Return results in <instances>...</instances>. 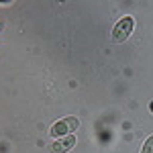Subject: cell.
Segmentation results:
<instances>
[{
	"label": "cell",
	"mask_w": 153,
	"mask_h": 153,
	"mask_svg": "<svg viewBox=\"0 0 153 153\" xmlns=\"http://www.w3.org/2000/svg\"><path fill=\"white\" fill-rule=\"evenodd\" d=\"M78 125H80L78 117H63L61 120H57V123L51 127L49 133H51L53 137L61 139V137H65V135H74V131L78 129Z\"/></svg>",
	"instance_id": "1"
},
{
	"label": "cell",
	"mask_w": 153,
	"mask_h": 153,
	"mask_svg": "<svg viewBox=\"0 0 153 153\" xmlns=\"http://www.w3.org/2000/svg\"><path fill=\"white\" fill-rule=\"evenodd\" d=\"M133 27H135V19H133V16H123V19L114 25V29H112V41H114V43L127 41L129 35L133 33Z\"/></svg>",
	"instance_id": "2"
},
{
	"label": "cell",
	"mask_w": 153,
	"mask_h": 153,
	"mask_svg": "<svg viewBox=\"0 0 153 153\" xmlns=\"http://www.w3.org/2000/svg\"><path fill=\"white\" fill-rule=\"evenodd\" d=\"M74 145H76V135H65V137L51 143L49 149H51V153H68Z\"/></svg>",
	"instance_id": "3"
},
{
	"label": "cell",
	"mask_w": 153,
	"mask_h": 153,
	"mask_svg": "<svg viewBox=\"0 0 153 153\" xmlns=\"http://www.w3.org/2000/svg\"><path fill=\"white\" fill-rule=\"evenodd\" d=\"M141 153H153V135H151V137H147V141L143 143Z\"/></svg>",
	"instance_id": "4"
}]
</instances>
